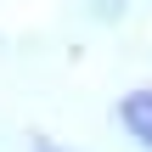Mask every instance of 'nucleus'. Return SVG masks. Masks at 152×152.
<instances>
[{"label": "nucleus", "instance_id": "1", "mask_svg": "<svg viewBox=\"0 0 152 152\" xmlns=\"http://www.w3.org/2000/svg\"><path fill=\"white\" fill-rule=\"evenodd\" d=\"M118 124H124V135H130L141 152H152V85L118 96Z\"/></svg>", "mask_w": 152, "mask_h": 152}, {"label": "nucleus", "instance_id": "2", "mask_svg": "<svg viewBox=\"0 0 152 152\" xmlns=\"http://www.w3.org/2000/svg\"><path fill=\"white\" fill-rule=\"evenodd\" d=\"M34 152H62V147H56V141H45V135H39V141H34Z\"/></svg>", "mask_w": 152, "mask_h": 152}]
</instances>
